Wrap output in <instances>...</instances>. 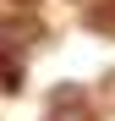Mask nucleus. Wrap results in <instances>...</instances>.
I'll return each instance as SVG.
<instances>
[{"label": "nucleus", "instance_id": "nucleus-4", "mask_svg": "<svg viewBox=\"0 0 115 121\" xmlns=\"http://www.w3.org/2000/svg\"><path fill=\"white\" fill-rule=\"evenodd\" d=\"M104 99H110V105H115V77H110V83H104Z\"/></svg>", "mask_w": 115, "mask_h": 121}, {"label": "nucleus", "instance_id": "nucleus-1", "mask_svg": "<svg viewBox=\"0 0 115 121\" xmlns=\"http://www.w3.org/2000/svg\"><path fill=\"white\" fill-rule=\"evenodd\" d=\"M49 121H99V116H93V105H88V99H82V88H55L49 94Z\"/></svg>", "mask_w": 115, "mask_h": 121}, {"label": "nucleus", "instance_id": "nucleus-3", "mask_svg": "<svg viewBox=\"0 0 115 121\" xmlns=\"http://www.w3.org/2000/svg\"><path fill=\"white\" fill-rule=\"evenodd\" d=\"M93 28H99V33H115V0H110V6H99V11H93Z\"/></svg>", "mask_w": 115, "mask_h": 121}, {"label": "nucleus", "instance_id": "nucleus-2", "mask_svg": "<svg viewBox=\"0 0 115 121\" xmlns=\"http://www.w3.org/2000/svg\"><path fill=\"white\" fill-rule=\"evenodd\" d=\"M0 88H22V66H16V55H0Z\"/></svg>", "mask_w": 115, "mask_h": 121}]
</instances>
